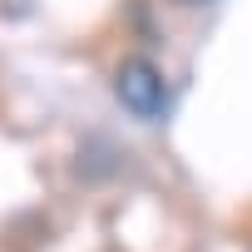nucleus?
Returning <instances> with one entry per match:
<instances>
[{"instance_id": "1", "label": "nucleus", "mask_w": 252, "mask_h": 252, "mask_svg": "<svg viewBox=\"0 0 252 252\" xmlns=\"http://www.w3.org/2000/svg\"><path fill=\"white\" fill-rule=\"evenodd\" d=\"M114 94H119V104L129 109L134 119H158L168 109V84H163L158 64L144 60V55H129L114 69Z\"/></svg>"}, {"instance_id": "2", "label": "nucleus", "mask_w": 252, "mask_h": 252, "mask_svg": "<svg viewBox=\"0 0 252 252\" xmlns=\"http://www.w3.org/2000/svg\"><path fill=\"white\" fill-rule=\"evenodd\" d=\"M178 5H208V0H178Z\"/></svg>"}]
</instances>
